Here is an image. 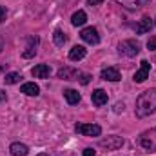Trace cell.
<instances>
[{
    "mask_svg": "<svg viewBox=\"0 0 156 156\" xmlns=\"http://www.w3.org/2000/svg\"><path fill=\"white\" fill-rule=\"evenodd\" d=\"M2 49H4V40H2V37H0V53H2Z\"/></svg>",
    "mask_w": 156,
    "mask_h": 156,
    "instance_id": "f1b7e54d",
    "label": "cell"
},
{
    "mask_svg": "<svg viewBox=\"0 0 156 156\" xmlns=\"http://www.w3.org/2000/svg\"><path fill=\"white\" fill-rule=\"evenodd\" d=\"M56 76L62 78V80H78L80 76V71H76L75 67H60Z\"/></svg>",
    "mask_w": 156,
    "mask_h": 156,
    "instance_id": "30bf717a",
    "label": "cell"
},
{
    "mask_svg": "<svg viewBox=\"0 0 156 156\" xmlns=\"http://www.w3.org/2000/svg\"><path fill=\"white\" fill-rule=\"evenodd\" d=\"M154 24H156V20H154Z\"/></svg>",
    "mask_w": 156,
    "mask_h": 156,
    "instance_id": "4dcf8cb0",
    "label": "cell"
},
{
    "mask_svg": "<svg viewBox=\"0 0 156 156\" xmlns=\"http://www.w3.org/2000/svg\"><path fill=\"white\" fill-rule=\"evenodd\" d=\"M5 16H7V11H5V7H2V5H0V22H4V20H5Z\"/></svg>",
    "mask_w": 156,
    "mask_h": 156,
    "instance_id": "d4e9b609",
    "label": "cell"
},
{
    "mask_svg": "<svg viewBox=\"0 0 156 156\" xmlns=\"http://www.w3.org/2000/svg\"><path fill=\"white\" fill-rule=\"evenodd\" d=\"M102 78L104 80H109V82H118L122 75H120V71L115 69V67H105V69H102Z\"/></svg>",
    "mask_w": 156,
    "mask_h": 156,
    "instance_id": "2e32d148",
    "label": "cell"
},
{
    "mask_svg": "<svg viewBox=\"0 0 156 156\" xmlns=\"http://www.w3.org/2000/svg\"><path fill=\"white\" fill-rule=\"evenodd\" d=\"M53 42H55V45H58V47H64V44L67 42L66 33H64L62 29H55V33H53Z\"/></svg>",
    "mask_w": 156,
    "mask_h": 156,
    "instance_id": "ffe728a7",
    "label": "cell"
},
{
    "mask_svg": "<svg viewBox=\"0 0 156 156\" xmlns=\"http://www.w3.org/2000/svg\"><path fill=\"white\" fill-rule=\"evenodd\" d=\"M91 100H93V104H94L96 107H102V105L107 104V93H105L104 89H96V91H93Z\"/></svg>",
    "mask_w": 156,
    "mask_h": 156,
    "instance_id": "8fae6325",
    "label": "cell"
},
{
    "mask_svg": "<svg viewBox=\"0 0 156 156\" xmlns=\"http://www.w3.org/2000/svg\"><path fill=\"white\" fill-rule=\"evenodd\" d=\"M5 98H7V96H5V93H4V91H2V89H0V102H4V100H5Z\"/></svg>",
    "mask_w": 156,
    "mask_h": 156,
    "instance_id": "83f0119b",
    "label": "cell"
},
{
    "mask_svg": "<svg viewBox=\"0 0 156 156\" xmlns=\"http://www.w3.org/2000/svg\"><path fill=\"white\" fill-rule=\"evenodd\" d=\"M147 49H149V51H156V37H151V38H149Z\"/></svg>",
    "mask_w": 156,
    "mask_h": 156,
    "instance_id": "603a6c76",
    "label": "cell"
},
{
    "mask_svg": "<svg viewBox=\"0 0 156 156\" xmlns=\"http://www.w3.org/2000/svg\"><path fill=\"white\" fill-rule=\"evenodd\" d=\"M149 71H151V64H149L147 60H142V62H140V71L134 73V82H136V83L145 82V80L149 78Z\"/></svg>",
    "mask_w": 156,
    "mask_h": 156,
    "instance_id": "ba28073f",
    "label": "cell"
},
{
    "mask_svg": "<svg viewBox=\"0 0 156 156\" xmlns=\"http://www.w3.org/2000/svg\"><path fill=\"white\" fill-rule=\"evenodd\" d=\"M122 145H123V138H122V136H116V134L100 140V147H104V149H107V151H116Z\"/></svg>",
    "mask_w": 156,
    "mask_h": 156,
    "instance_id": "5b68a950",
    "label": "cell"
},
{
    "mask_svg": "<svg viewBox=\"0 0 156 156\" xmlns=\"http://www.w3.org/2000/svg\"><path fill=\"white\" fill-rule=\"evenodd\" d=\"M64 98L67 100L69 105H76V104H80V100H82L80 93L75 91V89H66V91H64Z\"/></svg>",
    "mask_w": 156,
    "mask_h": 156,
    "instance_id": "e0dca14e",
    "label": "cell"
},
{
    "mask_svg": "<svg viewBox=\"0 0 156 156\" xmlns=\"http://www.w3.org/2000/svg\"><path fill=\"white\" fill-rule=\"evenodd\" d=\"M151 27H153V20H151V16H144V18L140 20V24H138L134 29H136V35H145V33L151 31Z\"/></svg>",
    "mask_w": 156,
    "mask_h": 156,
    "instance_id": "4fadbf2b",
    "label": "cell"
},
{
    "mask_svg": "<svg viewBox=\"0 0 156 156\" xmlns=\"http://www.w3.org/2000/svg\"><path fill=\"white\" fill-rule=\"evenodd\" d=\"M20 73H9V75H5V78H4V80H5V83H7V85H13V83H18V82H20Z\"/></svg>",
    "mask_w": 156,
    "mask_h": 156,
    "instance_id": "44dd1931",
    "label": "cell"
},
{
    "mask_svg": "<svg viewBox=\"0 0 156 156\" xmlns=\"http://www.w3.org/2000/svg\"><path fill=\"white\" fill-rule=\"evenodd\" d=\"M138 145L149 153H156V127L147 129L138 136Z\"/></svg>",
    "mask_w": 156,
    "mask_h": 156,
    "instance_id": "7a4b0ae2",
    "label": "cell"
},
{
    "mask_svg": "<svg viewBox=\"0 0 156 156\" xmlns=\"http://www.w3.org/2000/svg\"><path fill=\"white\" fill-rule=\"evenodd\" d=\"M75 129L78 134H83V136H100L102 133V127L96 123H76Z\"/></svg>",
    "mask_w": 156,
    "mask_h": 156,
    "instance_id": "277c9868",
    "label": "cell"
},
{
    "mask_svg": "<svg viewBox=\"0 0 156 156\" xmlns=\"http://www.w3.org/2000/svg\"><path fill=\"white\" fill-rule=\"evenodd\" d=\"M94 154H96V151H94V149H91V147L83 149V156H94Z\"/></svg>",
    "mask_w": 156,
    "mask_h": 156,
    "instance_id": "cb8c5ba5",
    "label": "cell"
},
{
    "mask_svg": "<svg viewBox=\"0 0 156 156\" xmlns=\"http://www.w3.org/2000/svg\"><path fill=\"white\" fill-rule=\"evenodd\" d=\"M85 55H87V51H85L83 45H75V47L69 51V60H73V62H80V60L85 58Z\"/></svg>",
    "mask_w": 156,
    "mask_h": 156,
    "instance_id": "9a60e30c",
    "label": "cell"
},
{
    "mask_svg": "<svg viewBox=\"0 0 156 156\" xmlns=\"http://www.w3.org/2000/svg\"><path fill=\"white\" fill-rule=\"evenodd\" d=\"M102 2H104V0H87V4H89V5H100Z\"/></svg>",
    "mask_w": 156,
    "mask_h": 156,
    "instance_id": "4316f807",
    "label": "cell"
},
{
    "mask_svg": "<svg viewBox=\"0 0 156 156\" xmlns=\"http://www.w3.org/2000/svg\"><path fill=\"white\" fill-rule=\"evenodd\" d=\"M22 93L27 94V96H38L40 94V87L35 83V82H27L22 85Z\"/></svg>",
    "mask_w": 156,
    "mask_h": 156,
    "instance_id": "ac0fdd59",
    "label": "cell"
},
{
    "mask_svg": "<svg viewBox=\"0 0 156 156\" xmlns=\"http://www.w3.org/2000/svg\"><path fill=\"white\" fill-rule=\"evenodd\" d=\"M37 47H38V37H29L27 38V45H26L22 56L24 58H33L37 55Z\"/></svg>",
    "mask_w": 156,
    "mask_h": 156,
    "instance_id": "9c48e42d",
    "label": "cell"
},
{
    "mask_svg": "<svg viewBox=\"0 0 156 156\" xmlns=\"http://www.w3.org/2000/svg\"><path fill=\"white\" fill-rule=\"evenodd\" d=\"M85 20H87V15H85V11H76L73 16H71V24L75 26V27H78V26H83L85 24Z\"/></svg>",
    "mask_w": 156,
    "mask_h": 156,
    "instance_id": "d6986e66",
    "label": "cell"
},
{
    "mask_svg": "<svg viewBox=\"0 0 156 156\" xmlns=\"http://www.w3.org/2000/svg\"><path fill=\"white\" fill-rule=\"evenodd\" d=\"M9 153H11L13 156H27V153H29V147H27L26 144L15 142V144H11V147H9Z\"/></svg>",
    "mask_w": 156,
    "mask_h": 156,
    "instance_id": "5bb4252c",
    "label": "cell"
},
{
    "mask_svg": "<svg viewBox=\"0 0 156 156\" xmlns=\"http://www.w3.org/2000/svg\"><path fill=\"white\" fill-rule=\"evenodd\" d=\"M118 53H120L122 56L131 58V56H136V55L140 53V45H138L136 40H123V42L118 44Z\"/></svg>",
    "mask_w": 156,
    "mask_h": 156,
    "instance_id": "3957f363",
    "label": "cell"
},
{
    "mask_svg": "<svg viewBox=\"0 0 156 156\" xmlns=\"http://www.w3.org/2000/svg\"><path fill=\"white\" fill-rule=\"evenodd\" d=\"M116 2L129 11H138V9H144L145 5L151 4V0H116Z\"/></svg>",
    "mask_w": 156,
    "mask_h": 156,
    "instance_id": "52a82bcc",
    "label": "cell"
},
{
    "mask_svg": "<svg viewBox=\"0 0 156 156\" xmlns=\"http://www.w3.org/2000/svg\"><path fill=\"white\" fill-rule=\"evenodd\" d=\"M156 111V89H147L136 98V107L134 113L138 118L151 116Z\"/></svg>",
    "mask_w": 156,
    "mask_h": 156,
    "instance_id": "6da1fadb",
    "label": "cell"
},
{
    "mask_svg": "<svg viewBox=\"0 0 156 156\" xmlns=\"http://www.w3.org/2000/svg\"><path fill=\"white\" fill-rule=\"evenodd\" d=\"M123 107H125V105H123V102H122V104L118 102L116 105H115V113H122V111H123Z\"/></svg>",
    "mask_w": 156,
    "mask_h": 156,
    "instance_id": "484cf974",
    "label": "cell"
},
{
    "mask_svg": "<svg viewBox=\"0 0 156 156\" xmlns=\"http://www.w3.org/2000/svg\"><path fill=\"white\" fill-rule=\"evenodd\" d=\"M31 75L35 78H49L51 67H49L47 64H38V66H35V67L31 69Z\"/></svg>",
    "mask_w": 156,
    "mask_h": 156,
    "instance_id": "7c38bea8",
    "label": "cell"
},
{
    "mask_svg": "<svg viewBox=\"0 0 156 156\" xmlns=\"http://www.w3.org/2000/svg\"><path fill=\"white\" fill-rule=\"evenodd\" d=\"M38 156H49V154H38Z\"/></svg>",
    "mask_w": 156,
    "mask_h": 156,
    "instance_id": "f546056e",
    "label": "cell"
},
{
    "mask_svg": "<svg viewBox=\"0 0 156 156\" xmlns=\"http://www.w3.org/2000/svg\"><path fill=\"white\" fill-rule=\"evenodd\" d=\"M80 37H82L83 42H87L91 45H96L100 42V35H98V29L96 27H85V29H82Z\"/></svg>",
    "mask_w": 156,
    "mask_h": 156,
    "instance_id": "8992f818",
    "label": "cell"
},
{
    "mask_svg": "<svg viewBox=\"0 0 156 156\" xmlns=\"http://www.w3.org/2000/svg\"><path fill=\"white\" fill-rule=\"evenodd\" d=\"M78 80H80V83L87 85V83L91 82V75H87V73H80V76H78Z\"/></svg>",
    "mask_w": 156,
    "mask_h": 156,
    "instance_id": "7402d4cb",
    "label": "cell"
}]
</instances>
